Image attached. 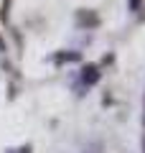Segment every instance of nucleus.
<instances>
[{
    "label": "nucleus",
    "mask_w": 145,
    "mask_h": 153,
    "mask_svg": "<svg viewBox=\"0 0 145 153\" xmlns=\"http://www.w3.org/2000/svg\"><path fill=\"white\" fill-rule=\"evenodd\" d=\"M102 79V66L99 64H84L79 71V84L81 87H94Z\"/></svg>",
    "instance_id": "nucleus-1"
},
{
    "label": "nucleus",
    "mask_w": 145,
    "mask_h": 153,
    "mask_svg": "<svg viewBox=\"0 0 145 153\" xmlns=\"http://www.w3.org/2000/svg\"><path fill=\"white\" fill-rule=\"evenodd\" d=\"M0 49H5V41H3V36H0Z\"/></svg>",
    "instance_id": "nucleus-7"
},
{
    "label": "nucleus",
    "mask_w": 145,
    "mask_h": 153,
    "mask_svg": "<svg viewBox=\"0 0 145 153\" xmlns=\"http://www.w3.org/2000/svg\"><path fill=\"white\" fill-rule=\"evenodd\" d=\"M143 125H145V115H143Z\"/></svg>",
    "instance_id": "nucleus-9"
},
{
    "label": "nucleus",
    "mask_w": 145,
    "mask_h": 153,
    "mask_svg": "<svg viewBox=\"0 0 145 153\" xmlns=\"http://www.w3.org/2000/svg\"><path fill=\"white\" fill-rule=\"evenodd\" d=\"M8 8H10V0H3V5H0V18H3V21H8Z\"/></svg>",
    "instance_id": "nucleus-4"
},
{
    "label": "nucleus",
    "mask_w": 145,
    "mask_h": 153,
    "mask_svg": "<svg viewBox=\"0 0 145 153\" xmlns=\"http://www.w3.org/2000/svg\"><path fill=\"white\" fill-rule=\"evenodd\" d=\"M74 18H76V26L79 28H97L102 23V18H99L97 10H76Z\"/></svg>",
    "instance_id": "nucleus-2"
},
{
    "label": "nucleus",
    "mask_w": 145,
    "mask_h": 153,
    "mask_svg": "<svg viewBox=\"0 0 145 153\" xmlns=\"http://www.w3.org/2000/svg\"><path fill=\"white\" fill-rule=\"evenodd\" d=\"M51 61L54 64H76V61H81V54L79 51H56Z\"/></svg>",
    "instance_id": "nucleus-3"
},
{
    "label": "nucleus",
    "mask_w": 145,
    "mask_h": 153,
    "mask_svg": "<svg viewBox=\"0 0 145 153\" xmlns=\"http://www.w3.org/2000/svg\"><path fill=\"white\" fill-rule=\"evenodd\" d=\"M140 5H143V0H127V10L130 13H138Z\"/></svg>",
    "instance_id": "nucleus-5"
},
{
    "label": "nucleus",
    "mask_w": 145,
    "mask_h": 153,
    "mask_svg": "<svg viewBox=\"0 0 145 153\" xmlns=\"http://www.w3.org/2000/svg\"><path fill=\"white\" fill-rule=\"evenodd\" d=\"M8 153H31V146H23V148H18V151H8Z\"/></svg>",
    "instance_id": "nucleus-6"
},
{
    "label": "nucleus",
    "mask_w": 145,
    "mask_h": 153,
    "mask_svg": "<svg viewBox=\"0 0 145 153\" xmlns=\"http://www.w3.org/2000/svg\"><path fill=\"white\" fill-rule=\"evenodd\" d=\"M143 153H145V138H143Z\"/></svg>",
    "instance_id": "nucleus-8"
}]
</instances>
